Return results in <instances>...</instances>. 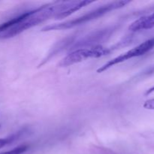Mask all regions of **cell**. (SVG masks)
Here are the masks:
<instances>
[{"label": "cell", "mask_w": 154, "mask_h": 154, "mask_svg": "<svg viewBox=\"0 0 154 154\" xmlns=\"http://www.w3.org/2000/svg\"><path fill=\"white\" fill-rule=\"evenodd\" d=\"M70 4L71 1L57 2L12 18L0 25V39L14 37L25 30L35 26L51 17L57 19V17L69 8Z\"/></svg>", "instance_id": "obj_1"}, {"label": "cell", "mask_w": 154, "mask_h": 154, "mask_svg": "<svg viewBox=\"0 0 154 154\" xmlns=\"http://www.w3.org/2000/svg\"><path fill=\"white\" fill-rule=\"evenodd\" d=\"M130 1L127 0H121V1H115L112 2L108 3V4L102 5L98 8L94 9L85 14L82 15L81 17L75 18V19L71 20L66 21L63 23H60L51 24L48 25L42 28V32H48L52 31V30H62V29H68L73 28V27L78 26L81 25V24L86 23L91 21L93 20L97 19L100 17L103 16L105 14H108V12L111 11L116 10V9L121 8L124 7L126 5L129 4Z\"/></svg>", "instance_id": "obj_2"}, {"label": "cell", "mask_w": 154, "mask_h": 154, "mask_svg": "<svg viewBox=\"0 0 154 154\" xmlns=\"http://www.w3.org/2000/svg\"><path fill=\"white\" fill-rule=\"evenodd\" d=\"M110 53L108 48H104L102 45L90 47V48H78L69 53L66 57H65L60 63L59 67H67L72 66L75 63H81L84 60L90 58H99L108 55Z\"/></svg>", "instance_id": "obj_3"}, {"label": "cell", "mask_w": 154, "mask_h": 154, "mask_svg": "<svg viewBox=\"0 0 154 154\" xmlns=\"http://www.w3.org/2000/svg\"><path fill=\"white\" fill-rule=\"evenodd\" d=\"M153 48L154 38H152L148 39V40L145 41L143 43L140 44L139 45H138L135 48L129 50L127 52L124 53V54H121V55L118 56V57H115L114 59H112L111 60L108 61V63H106L103 66H101L99 69H98L97 72L98 73H102L105 71L108 70V69H110L112 66H115V65L118 64V63H123V62L126 61L128 60H130L132 58H134V57H140V56L144 55L146 53H147L150 50L153 49Z\"/></svg>", "instance_id": "obj_4"}, {"label": "cell", "mask_w": 154, "mask_h": 154, "mask_svg": "<svg viewBox=\"0 0 154 154\" xmlns=\"http://www.w3.org/2000/svg\"><path fill=\"white\" fill-rule=\"evenodd\" d=\"M154 27V12L150 15L144 16L134 21L129 27L132 32L140 31L143 29H150Z\"/></svg>", "instance_id": "obj_5"}, {"label": "cell", "mask_w": 154, "mask_h": 154, "mask_svg": "<svg viewBox=\"0 0 154 154\" xmlns=\"http://www.w3.org/2000/svg\"><path fill=\"white\" fill-rule=\"evenodd\" d=\"M24 133V131H20V132H16V133L13 134V135H10V136L7 137V138H0V149L3 148L5 146L9 145V144H12L17 140L20 138V137L22 135V134Z\"/></svg>", "instance_id": "obj_6"}, {"label": "cell", "mask_w": 154, "mask_h": 154, "mask_svg": "<svg viewBox=\"0 0 154 154\" xmlns=\"http://www.w3.org/2000/svg\"><path fill=\"white\" fill-rule=\"evenodd\" d=\"M27 149H28V146L27 145H21L12 149L11 150H9V151L7 152H3V153H1L0 154H22L24 152L26 151Z\"/></svg>", "instance_id": "obj_7"}, {"label": "cell", "mask_w": 154, "mask_h": 154, "mask_svg": "<svg viewBox=\"0 0 154 154\" xmlns=\"http://www.w3.org/2000/svg\"><path fill=\"white\" fill-rule=\"evenodd\" d=\"M143 107L147 110H154V99L146 101L143 105Z\"/></svg>", "instance_id": "obj_8"}, {"label": "cell", "mask_w": 154, "mask_h": 154, "mask_svg": "<svg viewBox=\"0 0 154 154\" xmlns=\"http://www.w3.org/2000/svg\"><path fill=\"white\" fill-rule=\"evenodd\" d=\"M153 92H154V86H153V87H152L151 88H150L149 90H147V91H146L145 95H146V96H147V95L151 94V93H153Z\"/></svg>", "instance_id": "obj_9"}]
</instances>
